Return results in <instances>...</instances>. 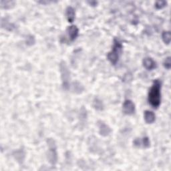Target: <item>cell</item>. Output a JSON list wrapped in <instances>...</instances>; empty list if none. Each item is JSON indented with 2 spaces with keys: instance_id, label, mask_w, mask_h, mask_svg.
<instances>
[{
  "instance_id": "cell-1",
  "label": "cell",
  "mask_w": 171,
  "mask_h": 171,
  "mask_svg": "<svg viewBox=\"0 0 171 171\" xmlns=\"http://www.w3.org/2000/svg\"><path fill=\"white\" fill-rule=\"evenodd\" d=\"M148 101L154 108L159 107L161 102V82L159 80L154 81L148 92Z\"/></svg>"
},
{
  "instance_id": "cell-2",
  "label": "cell",
  "mask_w": 171,
  "mask_h": 171,
  "mask_svg": "<svg viewBox=\"0 0 171 171\" xmlns=\"http://www.w3.org/2000/svg\"><path fill=\"white\" fill-rule=\"evenodd\" d=\"M122 44L118 40H114V44L112 49L107 54V58L109 61L113 65H116L118 61V60L122 52Z\"/></svg>"
},
{
  "instance_id": "cell-3",
  "label": "cell",
  "mask_w": 171,
  "mask_h": 171,
  "mask_svg": "<svg viewBox=\"0 0 171 171\" xmlns=\"http://www.w3.org/2000/svg\"><path fill=\"white\" fill-rule=\"evenodd\" d=\"M60 71L61 74V82L63 88L65 90H68L70 86V72L66 63L64 61H61L60 64Z\"/></svg>"
},
{
  "instance_id": "cell-4",
  "label": "cell",
  "mask_w": 171,
  "mask_h": 171,
  "mask_svg": "<svg viewBox=\"0 0 171 171\" xmlns=\"http://www.w3.org/2000/svg\"><path fill=\"white\" fill-rule=\"evenodd\" d=\"M47 143L49 147L48 152H47V159H48L51 165H55L58 161V154L55 141L52 138H48L47 140Z\"/></svg>"
},
{
  "instance_id": "cell-5",
  "label": "cell",
  "mask_w": 171,
  "mask_h": 171,
  "mask_svg": "<svg viewBox=\"0 0 171 171\" xmlns=\"http://www.w3.org/2000/svg\"><path fill=\"white\" fill-rule=\"evenodd\" d=\"M122 109L124 113L126 115H132L135 112V105L131 100H126L123 104Z\"/></svg>"
},
{
  "instance_id": "cell-6",
  "label": "cell",
  "mask_w": 171,
  "mask_h": 171,
  "mask_svg": "<svg viewBox=\"0 0 171 171\" xmlns=\"http://www.w3.org/2000/svg\"><path fill=\"white\" fill-rule=\"evenodd\" d=\"M98 128L99 133H100V135L103 136H108L112 132L111 128L106 124H105L104 122L102 121L98 122Z\"/></svg>"
},
{
  "instance_id": "cell-7",
  "label": "cell",
  "mask_w": 171,
  "mask_h": 171,
  "mask_svg": "<svg viewBox=\"0 0 171 171\" xmlns=\"http://www.w3.org/2000/svg\"><path fill=\"white\" fill-rule=\"evenodd\" d=\"M66 32L70 40L71 41H74L77 38V37L78 36V33H79V30H78L77 26L72 25L68 27Z\"/></svg>"
},
{
  "instance_id": "cell-8",
  "label": "cell",
  "mask_w": 171,
  "mask_h": 171,
  "mask_svg": "<svg viewBox=\"0 0 171 171\" xmlns=\"http://www.w3.org/2000/svg\"><path fill=\"white\" fill-rule=\"evenodd\" d=\"M142 64L144 67L148 70H152L156 68V61L153 59H152L151 58L149 57L144 58L142 60Z\"/></svg>"
},
{
  "instance_id": "cell-9",
  "label": "cell",
  "mask_w": 171,
  "mask_h": 171,
  "mask_svg": "<svg viewBox=\"0 0 171 171\" xmlns=\"http://www.w3.org/2000/svg\"><path fill=\"white\" fill-rule=\"evenodd\" d=\"M134 145L136 146H142L143 148H148L150 145V142L148 137H144L143 138H136L134 141Z\"/></svg>"
},
{
  "instance_id": "cell-10",
  "label": "cell",
  "mask_w": 171,
  "mask_h": 171,
  "mask_svg": "<svg viewBox=\"0 0 171 171\" xmlns=\"http://www.w3.org/2000/svg\"><path fill=\"white\" fill-rule=\"evenodd\" d=\"M145 120L147 124H152L155 121L156 116L153 112L150 110H146L144 114Z\"/></svg>"
},
{
  "instance_id": "cell-11",
  "label": "cell",
  "mask_w": 171,
  "mask_h": 171,
  "mask_svg": "<svg viewBox=\"0 0 171 171\" xmlns=\"http://www.w3.org/2000/svg\"><path fill=\"white\" fill-rule=\"evenodd\" d=\"M66 15L68 22L72 23L75 19V16H76L75 10L72 7H68L66 10Z\"/></svg>"
},
{
  "instance_id": "cell-12",
  "label": "cell",
  "mask_w": 171,
  "mask_h": 171,
  "mask_svg": "<svg viewBox=\"0 0 171 171\" xmlns=\"http://www.w3.org/2000/svg\"><path fill=\"white\" fill-rule=\"evenodd\" d=\"M16 5L14 1H1L0 2V6L2 8L8 9L12 8Z\"/></svg>"
},
{
  "instance_id": "cell-13",
  "label": "cell",
  "mask_w": 171,
  "mask_h": 171,
  "mask_svg": "<svg viewBox=\"0 0 171 171\" xmlns=\"http://www.w3.org/2000/svg\"><path fill=\"white\" fill-rule=\"evenodd\" d=\"M93 107L97 110H102L104 109V104L100 99L96 98L93 101Z\"/></svg>"
},
{
  "instance_id": "cell-14",
  "label": "cell",
  "mask_w": 171,
  "mask_h": 171,
  "mask_svg": "<svg viewBox=\"0 0 171 171\" xmlns=\"http://www.w3.org/2000/svg\"><path fill=\"white\" fill-rule=\"evenodd\" d=\"M73 91H74L75 93L76 94H80L84 90V88L82 85L78 82H75L72 84Z\"/></svg>"
},
{
  "instance_id": "cell-15",
  "label": "cell",
  "mask_w": 171,
  "mask_h": 171,
  "mask_svg": "<svg viewBox=\"0 0 171 171\" xmlns=\"http://www.w3.org/2000/svg\"><path fill=\"white\" fill-rule=\"evenodd\" d=\"M2 27L3 28H5L9 31H12L15 28L14 25L12 23H9L6 19H2Z\"/></svg>"
},
{
  "instance_id": "cell-16",
  "label": "cell",
  "mask_w": 171,
  "mask_h": 171,
  "mask_svg": "<svg viewBox=\"0 0 171 171\" xmlns=\"http://www.w3.org/2000/svg\"><path fill=\"white\" fill-rule=\"evenodd\" d=\"M162 39L164 42L167 44V45H169V44L170 43V40H171V35L169 31H166V32H164L162 33Z\"/></svg>"
},
{
  "instance_id": "cell-17",
  "label": "cell",
  "mask_w": 171,
  "mask_h": 171,
  "mask_svg": "<svg viewBox=\"0 0 171 171\" xmlns=\"http://www.w3.org/2000/svg\"><path fill=\"white\" fill-rule=\"evenodd\" d=\"M14 156L16 159L18 160V161L22 162L23 158H24V152H23V150H19L18 151H16L14 153Z\"/></svg>"
},
{
  "instance_id": "cell-18",
  "label": "cell",
  "mask_w": 171,
  "mask_h": 171,
  "mask_svg": "<svg viewBox=\"0 0 171 171\" xmlns=\"http://www.w3.org/2000/svg\"><path fill=\"white\" fill-rule=\"evenodd\" d=\"M36 42L35 37L32 35H29L26 38V44L28 46H32Z\"/></svg>"
},
{
  "instance_id": "cell-19",
  "label": "cell",
  "mask_w": 171,
  "mask_h": 171,
  "mask_svg": "<svg viewBox=\"0 0 171 171\" xmlns=\"http://www.w3.org/2000/svg\"><path fill=\"white\" fill-rule=\"evenodd\" d=\"M167 5V2L166 1H158L155 3V7L156 9H160L165 8Z\"/></svg>"
},
{
  "instance_id": "cell-20",
  "label": "cell",
  "mask_w": 171,
  "mask_h": 171,
  "mask_svg": "<svg viewBox=\"0 0 171 171\" xmlns=\"http://www.w3.org/2000/svg\"><path fill=\"white\" fill-rule=\"evenodd\" d=\"M163 65H164V67H165L166 69H167V70H170V69L171 61H170V56L167 57L166 58L165 61H164Z\"/></svg>"
},
{
  "instance_id": "cell-21",
  "label": "cell",
  "mask_w": 171,
  "mask_h": 171,
  "mask_svg": "<svg viewBox=\"0 0 171 171\" xmlns=\"http://www.w3.org/2000/svg\"><path fill=\"white\" fill-rule=\"evenodd\" d=\"M88 3L92 6H96L97 5V2H95V1H92V2H88Z\"/></svg>"
},
{
  "instance_id": "cell-22",
  "label": "cell",
  "mask_w": 171,
  "mask_h": 171,
  "mask_svg": "<svg viewBox=\"0 0 171 171\" xmlns=\"http://www.w3.org/2000/svg\"><path fill=\"white\" fill-rule=\"evenodd\" d=\"M52 2H50V1H40V2H38L39 3H42V4H44V5L48 4V3H52Z\"/></svg>"
}]
</instances>
